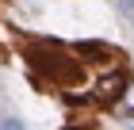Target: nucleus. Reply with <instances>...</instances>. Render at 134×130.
<instances>
[{"label": "nucleus", "mask_w": 134, "mask_h": 130, "mask_svg": "<svg viewBox=\"0 0 134 130\" xmlns=\"http://www.w3.org/2000/svg\"><path fill=\"white\" fill-rule=\"evenodd\" d=\"M130 88V80H126V73L123 69H111V73H103L100 80H96V88H92V100H100V103H119V96Z\"/></svg>", "instance_id": "f257e3e1"}, {"label": "nucleus", "mask_w": 134, "mask_h": 130, "mask_svg": "<svg viewBox=\"0 0 134 130\" xmlns=\"http://www.w3.org/2000/svg\"><path fill=\"white\" fill-rule=\"evenodd\" d=\"M77 54H84V58H119V50H111L107 42H77Z\"/></svg>", "instance_id": "f03ea898"}, {"label": "nucleus", "mask_w": 134, "mask_h": 130, "mask_svg": "<svg viewBox=\"0 0 134 130\" xmlns=\"http://www.w3.org/2000/svg\"><path fill=\"white\" fill-rule=\"evenodd\" d=\"M111 111H115V115H134V84L123 92V96H119V103H115Z\"/></svg>", "instance_id": "7ed1b4c3"}, {"label": "nucleus", "mask_w": 134, "mask_h": 130, "mask_svg": "<svg viewBox=\"0 0 134 130\" xmlns=\"http://www.w3.org/2000/svg\"><path fill=\"white\" fill-rule=\"evenodd\" d=\"M119 12H123L126 19H134V0H119Z\"/></svg>", "instance_id": "20e7f679"}, {"label": "nucleus", "mask_w": 134, "mask_h": 130, "mask_svg": "<svg viewBox=\"0 0 134 130\" xmlns=\"http://www.w3.org/2000/svg\"><path fill=\"white\" fill-rule=\"evenodd\" d=\"M0 130H27V126H23L19 119H4V122H0Z\"/></svg>", "instance_id": "39448f33"}, {"label": "nucleus", "mask_w": 134, "mask_h": 130, "mask_svg": "<svg viewBox=\"0 0 134 130\" xmlns=\"http://www.w3.org/2000/svg\"><path fill=\"white\" fill-rule=\"evenodd\" d=\"M130 130H134V119H130Z\"/></svg>", "instance_id": "423d86ee"}]
</instances>
